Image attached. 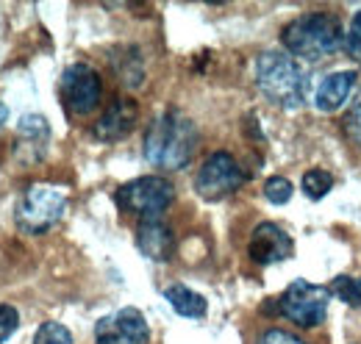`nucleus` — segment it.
<instances>
[{
    "instance_id": "7ed1b4c3",
    "label": "nucleus",
    "mask_w": 361,
    "mask_h": 344,
    "mask_svg": "<svg viewBox=\"0 0 361 344\" xmlns=\"http://www.w3.org/2000/svg\"><path fill=\"white\" fill-rule=\"evenodd\" d=\"M281 39L298 61H322L345 50V28L331 14H303L283 28Z\"/></svg>"
},
{
    "instance_id": "4468645a",
    "label": "nucleus",
    "mask_w": 361,
    "mask_h": 344,
    "mask_svg": "<svg viewBox=\"0 0 361 344\" xmlns=\"http://www.w3.org/2000/svg\"><path fill=\"white\" fill-rule=\"evenodd\" d=\"M164 297L176 308V314H178V317H186V319H200V317L206 314V308H209V302H206L203 295L192 292V289L183 286V283L167 286V289H164Z\"/></svg>"
},
{
    "instance_id": "f257e3e1",
    "label": "nucleus",
    "mask_w": 361,
    "mask_h": 344,
    "mask_svg": "<svg viewBox=\"0 0 361 344\" xmlns=\"http://www.w3.org/2000/svg\"><path fill=\"white\" fill-rule=\"evenodd\" d=\"M256 84L270 103L286 111L300 109L312 97L309 70L283 50H264L256 59Z\"/></svg>"
},
{
    "instance_id": "2eb2a0df",
    "label": "nucleus",
    "mask_w": 361,
    "mask_h": 344,
    "mask_svg": "<svg viewBox=\"0 0 361 344\" xmlns=\"http://www.w3.org/2000/svg\"><path fill=\"white\" fill-rule=\"evenodd\" d=\"M331 186H334V178H331V172H325V170H309L303 175V180H300L303 195L312 197V200L325 197V195L331 192Z\"/></svg>"
},
{
    "instance_id": "4be33fe9",
    "label": "nucleus",
    "mask_w": 361,
    "mask_h": 344,
    "mask_svg": "<svg viewBox=\"0 0 361 344\" xmlns=\"http://www.w3.org/2000/svg\"><path fill=\"white\" fill-rule=\"evenodd\" d=\"M345 128L350 133V139H353L356 145H361V92L356 94V100H353V106H350V111H348Z\"/></svg>"
},
{
    "instance_id": "0eeeda50",
    "label": "nucleus",
    "mask_w": 361,
    "mask_h": 344,
    "mask_svg": "<svg viewBox=\"0 0 361 344\" xmlns=\"http://www.w3.org/2000/svg\"><path fill=\"white\" fill-rule=\"evenodd\" d=\"M245 183V172L236 164V159L226 153V150H217L212 153L200 170H197V178H195V189L203 200L209 203H217V200H226L231 197L239 186Z\"/></svg>"
},
{
    "instance_id": "dca6fc26",
    "label": "nucleus",
    "mask_w": 361,
    "mask_h": 344,
    "mask_svg": "<svg viewBox=\"0 0 361 344\" xmlns=\"http://www.w3.org/2000/svg\"><path fill=\"white\" fill-rule=\"evenodd\" d=\"M331 295H336L342 302H348L350 308H361V283L348 278V275H339L331 281Z\"/></svg>"
},
{
    "instance_id": "6e6552de",
    "label": "nucleus",
    "mask_w": 361,
    "mask_h": 344,
    "mask_svg": "<svg viewBox=\"0 0 361 344\" xmlns=\"http://www.w3.org/2000/svg\"><path fill=\"white\" fill-rule=\"evenodd\" d=\"M61 100L75 114H90L100 103V75L90 64H70L61 75Z\"/></svg>"
},
{
    "instance_id": "b1692460",
    "label": "nucleus",
    "mask_w": 361,
    "mask_h": 344,
    "mask_svg": "<svg viewBox=\"0 0 361 344\" xmlns=\"http://www.w3.org/2000/svg\"><path fill=\"white\" fill-rule=\"evenodd\" d=\"M6 117H8V109H6V106H3V103H0V125H3V123H6Z\"/></svg>"
},
{
    "instance_id": "423d86ee",
    "label": "nucleus",
    "mask_w": 361,
    "mask_h": 344,
    "mask_svg": "<svg viewBox=\"0 0 361 344\" xmlns=\"http://www.w3.org/2000/svg\"><path fill=\"white\" fill-rule=\"evenodd\" d=\"M328 300H331V292L325 286H317L309 281H295L286 286L278 305H281V314L298 328H317L319 322H325Z\"/></svg>"
},
{
    "instance_id": "5701e85b",
    "label": "nucleus",
    "mask_w": 361,
    "mask_h": 344,
    "mask_svg": "<svg viewBox=\"0 0 361 344\" xmlns=\"http://www.w3.org/2000/svg\"><path fill=\"white\" fill-rule=\"evenodd\" d=\"M259 344H306V342H303V339H298L295 333H286V331L272 328V331H264V333H262Z\"/></svg>"
},
{
    "instance_id": "20e7f679",
    "label": "nucleus",
    "mask_w": 361,
    "mask_h": 344,
    "mask_svg": "<svg viewBox=\"0 0 361 344\" xmlns=\"http://www.w3.org/2000/svg\"><path fill=\"white\" fill-rule=\"evenodd\" d=\"M64 209H67V195L59 186L34 183L17 200L14 219L23 233H45L61 219Z\"/></svg>"
},
{
    "instance_id": "412c9836",
    "label": "nucleus",
    "mask_w": 361,
    "mask_h": 344,
    "mask_svg": "<svg viewBox=\"0 0 361 344\" xmlns=\"http://www.w3.org/2000/svg\"><path fill=\"white\" fill-rule=\"evenodd\" d=\"M20 328V314L14 305H0V344L8 336H14V331Z\"/></svg>"
},
{
    "instance_id": "f8f14e48",
    "label": "nucleus",
    "mask_w": 361,
    "mask_h": 344,
    "mask_svg": "<svg viewBox=\"0 0 361 344\" xmlns=\"http://www.w3.org/2000/svg\"><path fill=\"white\" fill-rule=\"evenodd\" d=\"M356 81H359V75L353 70H339V73L325 75L314 86V92H312L314 106L319 111H336V109H342L348 103V97L353 94Z\"/></svg>"
},
{
    "instance_id": "1a4fd4ad",
    "label": "nucleus",
    "mask_w": 361,
    "mask_h": 344,
    "mask_svg": "<svg viewBox=\"0 0 361 344\" xmlns=\"http://www.w3.org/2000/svg\"><path fill=\"white\" fill-rule=\"evenodd\" d=\"M150 328L142 311L120 308L114 314H106L94 325V344H147Z\"/></svg>"
},
{
    "instance_id": "aec40b11",
    "label": "nucleus",
    "mask_w": 361,
    "mask_h": 344,
    "mask_svg": "<svg viewBox=\"0 0 361 344\" xmlns=\"http://www.w3.org/2000/svg\"><path fill=\"white\" fill-rule=\"evenodd\" d=\"M345 53L361 64V11L353 17V23H350V31L345 34Z\"/></svg>"
},
{
    "instance_id": "f3484780",
    "label": "nucleus",
    "mask_w": 361,
    "mask_h": 344,
    "mask_svg": "<svg viewBox=\"0 0 361 344\" xmlns=\"http://www.w3.org/2000/svg\"><path fill=\"white\" fill-rule=\"evenodd\" d=\"M34 344H73V333L59 322H45V325H39Z\"/></svg>"
},
{
    "instance_id": "9d476101",
    "label": "nucleus",
    "mask_w": 361,
    "mask_h": 344,
    "mask_svg": "<svg viewBox=\"0 0 361 344\" xmlns=\"http://www.w3.org/2000/svg\"><path fill=\"white\" fill-rule=\"evenodd\" d=\"M292 250H295L292 236H289L283 228L272 225V222H262V225L253 231L250 245H247L250 258H253L256 264H262V266H270V264H278V261L289 258Z\"/></svg>"
},
{
    "instance_id": "6ab92c4d",
    "label": "nucleus",
    "mask_w": 361,
    "mask_h": 344,
    "mask_svg": "<svg viewBox=\"0 0 361 344\" xmlns=\"http://www.w3.org/2000/svg\"><path fill=\"white\" fill-rule=\"evenodd\" d=\"M47 120L39 114H28L20 120V136L23 139H31V142H45L47 139Z\"/></svg>"
},
{
    "instance_id": "9b49d317",
    "label": "nucleus",
    "mask_w": 361,
    "mask_h": 344,
    "mask_svg": "<svg viewBox=\"0 0 361 344\" xmlns=\"http://www.w3.org/2000/svg\"><path fill=\"white\" fill-rule=\"evenodd\" d=\"M136 247L150 261H170L176 253V233L161 216L142 219L136 228Z\"/></svg>"
},
{
    "instance_id": "39448f33",
    "label": "nucleus",
    "mask_w": 361,
    "mask_h": 344,
    "mask_svg": "<svg viewBox=\"0 0 361 344\" xmlns=\"http://www.w3.org/2000/svg\"><path fill=\"white\" fill-rule=\"evenodd\" d=\"M173 200H176V186L161 175L136 178V180H128L126 186L117 189L120 209L128 214L142 216V219L161 216L173 206Z\"/></svg>"
},
{
    "instance_id": "ddd939ff",
    "label": "nucleus",
    "mask_w": 361,
    "mask_h": 344,
    "mask_svg": "<svg viewBox=\"0 0 361 344\" xmlns=\"http://www.w3.org/2000/svg\"><path fill=\"white\" fill-rule=\"evenodd\" d=\"M136 125V103L128 97H117L106 114L97 120L94 125V136L103 139V142H120L126 139Z\"/></svg>"
},
{
    "instance_id": "a211bd4d",
    "label": "nucleus",
    "mask_w": 361,
    "mask_h": 344,
    "mask_svg": "<svg viewBox=\"0 0 361 344\" xmlns=\"http://www.w3.org/2000/svg\"><path fill=\"white\" fill-rule=\"evenodd\" d=\"M264 197L275 203V206H283V203H289V197H292V183L286 180V178H281V175H272L267 178V183H264Z\"/></svg>"
},
{
    "instance_id": "f03ea898",
    "label": "nucleus",
    "mask_w": 361,
    "mask_h": 344,
    "mask_svg": "<svg viewBox=\"0 0 361 344\" xmlns=\"http://www.w3.org/2000/svg\"><path fill=\"white\" fill-rule=\"evenodd\" d=\"M197 147V128L180 111H164L145 133V159L159 170H180Z\"/></svg>"
}]
</instances>
